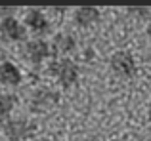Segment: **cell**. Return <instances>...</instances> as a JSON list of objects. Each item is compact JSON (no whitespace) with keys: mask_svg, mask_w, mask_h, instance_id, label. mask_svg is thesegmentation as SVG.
Here are the masks:
<instances>
[{"mask_svg":"<svg viewBox=\"0 0 151 141\" xmlns=\"http://www.w3.org/2000/svg\"><path fill=\"white\" fill-rule=\"evenodd\" d=\"M48 74L61 90H71L81 80V67L71 57H54L48 63Z\"/></svg>","mask_w":151,"mask_h":141,"instance_id":"obj_1","label":"cell"},{"mask_svg":"<svg viewBox=\"0 0 151 141\" xmlns=\"http://www.w3.org/2000/svg\"><path fill=\"white\" fill-rule=\"evenodd\" d=\"M52 56H54L52 42L44 38H29L25 44H21V59L35 69L42 67Z\"/></svg>","mask_w":151,"mask_h":141,"instance_id":"obj_2","label":"cell"},{"mask_svg":"<svg viewBox=\"0 0 151 141\" xmlns=\"http://www.w3.org/2000/svg\"><path fill=\"white\" fill-rule=\"evenodd\" d=\"M38 126L27 116H12L4 124V137L8 141H31L37 135Z\"/></svg>","mask_w":151,"mask_h":141,"instance_id":"obj_3","label":"cell"},{"mask_svg":"<svg viewBox=\"0 0 151 141\" xmlns=\"http://www.w3.org/2000/svg\"><path fill=\"white\" fill-rule=\"evenodd\" d=\"M61 101V95H59L58 90H52L48 86H40V88L33 90L29 95V111L33 115H46L52 109H55Z\"/></svg>","mask_w":151,"mask_h":141,"instance_id":"obj_4","label":"cell"},{"mask_svg":"<svg viewBox=\"0 0 151 141\" xmlns=\"http://www.w3.org/2000/svg\"><path fill=\"white\" fill-rule=\"evenodd\" d=\"M29 31L25 23L17 19L14 14H4L0 15V40L6 44H25Z\"/></svg>","mask_w":151,"mask_h":141,"instance_id":"obj_5","label":"cell"},{"mask_svg":"<svg viewBox=\"0 0 151 141\" xmlns=\"http://www.w3.org/2000/svg\"><path fill=\"white\" fill-rule=\"evenodd\" d=\"M109 67H111L115 76L124 78V80L134 78L136 73H138L136 57H134V53L126 52V50H119V52H115L113 56L109 57Z\"/></svg>","mask_w":151,"mask_h":141,"instance_id":"obj_6","label":"cell"},{"mask_svg":"<svg viewBox=\"0 0 151 141\" xmlns=\"http://www.w3.org/2000/svg\"><path fill=\"white\" fill-rule=\"evenodd\" d=\"M29 34H33L35 38H44L52 29V21L48 17L46 11H42L40 8H29L25 11V17H23Z\"/></svg>","mask_w":151,"mask_h":141,"instance_id":"obj_7","label":"cell"},{"mask_svg":"<svg viewBox=\"0 0 151 141\" xmlns=\"http://www.w3.org/2000/svg\"><path fill=\"white\" fill-rule=\"evenodd\" d=\"M78 48V40L69 31H58L52 38V50L58 57H69Z\"/></svg>","mask_w":151,"mask_h":141,"instance_id":"obj_8","label":"cell"},{"mask_svg":"<svg viewBox=\"0 0 151 141\" xmlns=\"http://www.w3.org/2000/svg\"><path fill=\"white\" fill-rule=\"evenodd\" d=\"M101 19V10L96 6H78L73 10V23L78 29H92Z\"/></svg>","mask_w":151,"mask_h":141,"instance_id":"obj_9","label":"cell"},{"mask_svg":"<svg viewBox=\"0 0 151 141\" xmlns=\"http://www.w3.org/2000/svg\"><path fill=\"white\" fill-rule=\"evenodd\" d=\"M23 84V73L14 61H0V86L2 88H17Z\"/></svg>","mask_w":151,"mask_h":141,"instance_id":"obj_10","label":"cell"},{"mask_svg":"<svg viewBox=\"0 0 151 141\" xmlns=\"http://www.w3.org/2000/svg\"><path fill=\"white\" fill-rule=\"evenodd\" d=\"M19 105V97L12 92H2L0 93V116L4 120L12 118V113L17 109Z\"/></svg>","mask_w":151,"mask_h":141,"instance_id":"obj_11","label":"cell"},{"mask_svg":"<svg viewBox=\"0 0 151 141\" xmlns=\"http://www.w3.org/2000/svg\"><path fill=\"white\" fill-rule=\"evenodd\" d=\"M126 11H128L132 17H136L138 21H145V19H149L151 17V10L149 8H142V6H130V8H126Z\"/></svg>","mask_w":151,"mask_h":141,"instance_id":"obj_12","label":"cell"},{"mask_svg":"<svg viewBox=\"0 0 151 141\" xmlns=\"http://www.w3.org/2000/svg\"><path fill=\"white\" fill-rule=\"evenodd\" d=\"M147 118H149V122H151V99H149V103H147Z\"/></svg>","mask_w":151,"mask_h":141,"instance_id":"obj_13","label":"cell"},{"mask_svg":"<svg viewBox=\"0 0 151 141\" xmlns=\"http://www.w3.org/2000/svg\"><path fill=\"white\" fill-rule=\"evenodd\" d=\"M4 124H6V120H4L2 116H0V134H2V132H4Z\"/></svg>","mask_w":151,"mask_h":141,"instance_id":"obj_14","label":"cell"},{"mask_svg":"<svg viewBox=\"0 0 151 141\" xmlns=\"http://www.w3.org/2000/svg\"><path fill=\"white\" fill-rule=\"evenodd\" d=\"M145 34H147V40H149V44H151V25L147 27V31H145Z\"/></svg>","mask_w":151,"mask_h":141,"instance_id":"obj_15","label":"cell"}]
</instances>
